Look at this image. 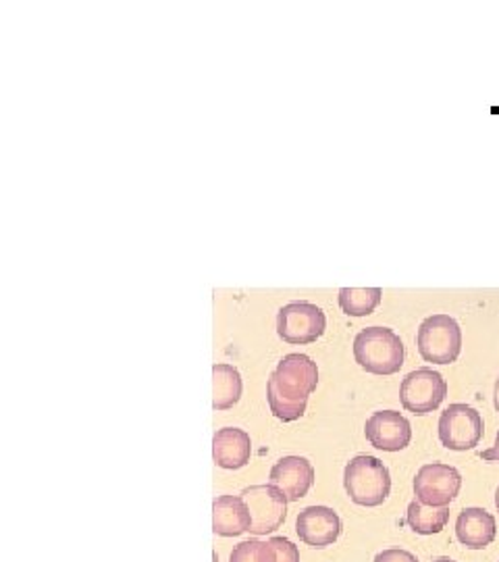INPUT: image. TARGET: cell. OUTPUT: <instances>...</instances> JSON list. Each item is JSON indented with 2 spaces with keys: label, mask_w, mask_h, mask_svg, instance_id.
Wrapping results in <instances>:
<instances>
[{
  "label": "cell",
  "mask_w": 499,
  "mask_h": 562,
  "mask_svg": "<svg viewBox=\"0 0 499 562\" xmlns=\"http://www.w3.org/2000/svg\"><path fill=\"white\" fill-rule=\"evenodd\" d=\"M319 385V367L306 355H287L266 383L271 413L280 422H296L304 417L308 396Z\"/></svg>",
  "instance_id": "cell-1"
},
{
  "label": "cell",
  "mask_w": 499,
  "mask_h": 562,
  "mask_svg": "<svg viewBox=\"0 0 499 562\" xmlns=\"http://www.w3.org/2000/svg\"><path fill=\"white\" fill-rule=\"evenodd\" d=\"M354 359L366 373L394 375L404 367L406 348L389 327H366L354 338Z\"/></svg>",
  "instance_id": "cell-2"
},
{
  "label": "cell",
  "mask_w": 499,
  "mask_h": 562,
  "mask_svg": "<svg viewBox=\"0 0 499 562\" xmlns=\"http://www.w3.org/2000/svg\"><path fill=\"white\" fill-rule=\"evenodd\" d=\"M343 485L352 503L375 508L389 498L392 475L379 459L359 454L345 464Z\"/></svg>",
  "instance_id": "cell-3"
},
{
  "label": "cell",
  "mask_w": 499,
  "mask_h": 562,
  "mask_svg": "<svg viewBox=\"0 0 499 562\" xmlns=\"http://www.w3.org/2000/svg\"><path fill=\"white\" fill-rule=\"evenodd\" d=\"M420 357L433 364H452L462 352V329L450 315H431L420 323L417 334Z\"/></svg>",
  "instance_id": "cell-4"
},
{
  "label": "cell",
  "mask_w": 499,
  "mask_h": 562,
  "mask_svg": "<svg viewBox=\"0 0 499 562\" xmlns=\"http://www.w3.org/2000/svg\"><path fill=\"white\" fill-rule=\"evenodd\" d=\"M445 396H447V382L443 380L441 373L429 367L408 373L399 385L401 406L408 413H415L419 417L438 411L441 402L445 401Z\"/></svg>",
  "instance_id": "cell-5"
},
{
  "label": "cell",
  "mask_w": 499,
  "mask_h": 562,
  "mask_svg": "<svg viewBox=\"0 0 499 562\" xmlns=\"http://www.w3.org/2000/svg\"><path fill=\"white\" fill-rule=\"evenodd\" d=\"M483 417L468 404H450L440 417V440L447 450L466 452L477 448L483 438Z\"/></svg>",
  "instance_id": "cell-6"
},
{
  "label": "cell",
  "mask_w": 499,
  "mask_h": 562,
  "mask_svg": "<svg viewBox=\"0 0 499 562\" xmlns=\"http://www.w3.org/2000/svg\"><path fill=\"white\" fill-rule=\"evenodd\" d=\"M327 317L317 304L299 301L285 304L277 315V334L287 344H313L325 334Z\"/></svg>",
  "instance_id": "cell-7"
},
{
  "label": "cell",
  "mask_w": 499,
  "mask_h": 562,
  "mask_svg": "<svg viewBox=\"0 0 499 562\" xmlns=\"http://www.w3.org/2000/svg\"><path fill=\"white\" fill-rule=\"evenodd\" d=\"M243 503L248 504L252 527L250 533L269 536L277 531L287 517V498L275 485H252L241 492Z\"/></svg>",
  "instance_id": "cell-8"
},
{
  "label": "cell",
  "mask_w": 499,
  "mask_h": 562,
  "mask_svg": "<svg viewBox=\"0 0 499 562\" xmlns=\"http://www.w3.org/2000/svg\"><path fill=\"white\" fill-rule=\"evenodd\" d=\"M460 487H462V475L458 469L443 462H431L420 467L415 477L417 501L435 508H443L454 503L458 498Z\"/></svg>",
  "instance_id": "cell-9"
},
{
  "label": "cell",
  "mask_w": 499,
  "mask_h": 562,
  "mask_svg": "<svg viewBox=\"0 0 499 562\" xmlns=\"http://www.w3.org/2000/svg\"><path fill=\"white\" fill-rule=\"evenodd\" d=\"M364 436L373 448L383 452H399L412 440L410 422L398 411H379L368 417Z\"/></svg>",
  "instance_id": "cell-10"
},
{
  "label": "cell",
  "mask_w": 499,
  "mask_h": 562,
  "mask_svg": "<svg viewBox=\"0 0 499 562\" xmlns=\"http://www.w3.org/2000/svg\"><path fill=\"white\" fill-rule=\"evenodd\" d=\"M296 533L310 548H327L338 542L341 536L340 515L329 506H308L298 515Z\"/></svg>",
  "instance_id": "cell-11"
},
{
  "label": "cell",
  "mask_w": 499,
  "mask_h": 562,
  "mask_svg": "<svg viewBox=\"0 0 499 562\" xmlns=\"http://www.w3.org/2000/svg\"><path fill=\"white\" fill-rule=\"evenodd\" d=\"M269 480L287 498V503H298L315 483V469L304 457H283L271 469Z\"/></svg>",
  "instance_id": "cell-12"
},
{
  "label": "cell",
  "mask_w": 499,
  "mask_h": 562,
  "mask_svg": "<svg viewBox=\"0 0 499 562\" xmlns=\"http://www.w3.org/2000/svg\"><path fill=\"white\" fill-rule=\"evenodd\" d=\"M456 536L462 546L470 550H483L496 542L498 522L485 508H464L456 521Z\"/></svg>",
  "instance_id": "cell-13"
},
{
  "label": "cell",
  "mask_w": 499,
  "mask_h": 562,
  "mask_svg": "<svg viewBox=\"0 0 499 562\" xmlns=\"http://www.w3.org/2000/svg\"><path fill=\"white\" fill-rule=\"evenodd\" d=\"M252 440L238 427H223L213 438V459L220 469L236 471L250 462Z\"/></svg>",
  "instance_id": "cell-14"
},
{
  "label": "cell",
  "mask_w": 499,
  "mask_h": 562,
  "mask_svg": "<svg viewBox=\"0 0 499 562\" xmlns=\"http://www.w3.org/2000/svg\"><path fill=\"white\" fill-rule=\"evenodd\" d=\"M252 517L241 496H220L213 503V529L223 538H238L250 531Z\"/></svg>",
  "instance_id": "cell-15"
},
{
  "label": "cell",
  "mask_w": 499,
  "mask_h": 562,
  "mask_svg": "<svg viewBox=\"0 0 499 562\" xmlns=\"http://www.w3.org/2000/svg\"><path fill=\"white\" fill-rule=\"evenodd\" d=\"M240 371L231 364H215L213 367V408L215 411H227L236 406L241 398Z\"/></svg>",
  "instance_id": "cell-16"
},
{
  "label": "cell",
  "mask_w": 499,
  "mask_h": 562,
  "mask_svg": "<svg viewBox=\"0 0 499 562\" xmlns=\"http://www.w3.org/2000/svg\"><path fill=\"white\" fill-rule=\"evenodd\" d=\"M447 521H450V508L447 506L435 508V506H427V504L419 503V501H415L408 506L406 522L419 536H435V533L445 529Z\"/></svg>",
  "instance_id": "cell-17"
},
{
  "label": "cell",
  "mask_w": 499,
  "mask_h": 562,
  "mask_svg": "<svg viewBox=\"0 0 499 562\" xmlns=\"http://www.w3.org/2000/svg\"><path fill=\"white\" fill-rule=\"evenodd\" d=\"M381 296V288H341V311L348 317H368L379 306Z\"/></svg>",
  "instance_id": "cell-18"
},
{
  "label": "cell",
  "mask_w": 499,
  "mask_h": 562,
  "mask_svg": "<svg viewBox=\"0 0 499 562\" xmlns=\"http://www.w3.org/2000/svg\"><path fill=\"white\" fill-rule=\"evenodd\" d=\"M229 562H273V552L269 542H241L234 548Z\"/></svg>",
  "instance_id": "cell-19"
},
{
  "label": "cell",
  "mask_w": 499,
  "mask_h": 562,
  "mask_svg": "<svg viewBox=\"0 0 499 562\" xmlns=\"http://www.w3.org/2000/svg\"><path fill=\"white\" fill-rule=\"evenodd\" d=\"M269 546L273 552V562H299L298 548L287 538H271Z\"/></svg>",
  "instance_id": "cell-20"
},
{
  "label": "cell",
  "mask_w": 499,
  "mask_h": 562,
  "mask_svg": "<svg viewBox=\"0 0 499 562\" xmlns=\"http://www.w3.org/2000/svg\"><path fill=\"white\" fill-rule=\"evenodd\" d=\"M375 562H419V559L408 552V550H401V548H389V550H383L377 557Z\"/></svg>",
  "instance_id": "cell-21"
},
{
  "label": "cell",
  "mask_w": 499,
  "mask_h": 562,
  "mask_svg": "<svg viewBox=\"0 0 499 562\" xmlns=\"http://www.w3.org/2000/svg\"><path fill=\"white\" fill-rule=\"evenodd\" d=\"M480 459H483V461L499 462V431L498 436H496V443H494L489 450H483V452H480Z\"/></svg>",
  "instance_id": "cell-22"
},
{
  "label": "cell",
  "mask_w": 499,
  "mask_h": 562,
  "mask_svg": "<svg viewBox=\"0 0 499 562\" xmlns=\"http://www.w3.org/2000/svg\"><path fill=\"white\" fill-rule=\"evenodd\" d=\"M494 404H496V411L499 413V378L496 387H494Z\"/></svg>",
  "instance_id": "cell-23"
},
{
  "label": "cell",
  "mask_w": 499,
  "mask_h": 562,
  "mask_svg": "<svg viewBox=\"0 0 499 562\" xmlns=\"http://www.w3.org/2000/svg\"><path fill=\"white\" fill-rule=\"evenodd\" d=\"M433 562H456L452 561V559H447V557H441V559H435Z\"/></svg>",
  "instance_id": "cell-24"
},
{
  "label": "cell",
  "mask_w": 499,
  "mask_h": 562,
  "mask_svg": "<svg viewBox=\"0 0 499 562\" xmlns=\"http://www.w3.org/2000/svg\"><path fill=\"white\" fill-rule=\"evenodd\" d=\"M496 506H498V510H499V487H498V490H496Z\"/></svg>",
  "instance_id": "cell-25"
}]
</instances>
